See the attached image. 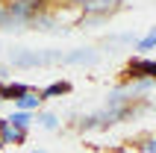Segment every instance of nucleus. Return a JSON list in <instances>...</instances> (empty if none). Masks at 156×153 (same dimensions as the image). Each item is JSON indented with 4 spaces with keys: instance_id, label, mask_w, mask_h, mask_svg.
<instances>
[{
    "instance_id": "obj_1",
    "label": "nucleus",
    "mask_w": 156,
    "mask_h": 153,
    "mask_svg": "<svg viewBox=\"0 0 156 153\" xmlns=\"http://www.w3.org/2000/svg\"><path fill=\"white\" fill-rule=\"evenodd\" d=\"M65 53L59 50H30V47H15L9 50V62L15 68H44V65H59Z\"/></svg>"
},
{
    "instance_id": "obj_2",
    "label": "nucleus",
    "mask_w": 156,
    "mask_h": 153,
    "mask_svg": "<svg viewBox=\"0 0 156 153\" xmlns=\"http://www.w3.org/2000/svg\"><path fill=\"white\" fill-rule=\"evenodd\" d=\"M124 3H127V0H77L74 6L83 12V18H100V21H106V18L115 15Z\"/></svg>"
},
{
    "instance_id": "obj_3",
    "label": "nucleus",
    "mask_w": 156,
    "mask_h": 153,
    "mask_svg": "<svg viewBox=\"0 0 156 153\" xmlns=\"http://www.w3.org/2000/svg\"><path fill=\"white\" fill-rule=\"evenodd\" d=\"M124 74L130 80H153L156 83V59H144V56H133L127 62Z\"/></svg>"
},
{
    "instance_id": "obj_4",
    "label": "nucleus",
    "mask_w": 156,
    "mask_h": 153,
    "mask_svg": "<svg viewBox=\"0 0 156 153\" xmlns=\"http://www.w3.org/2000/svg\"><path fill=\"white\" fill-rule=\"evenodd\" d=\"M97 62H100V53L94 47H77V50L65 53L62 65H97Z\"/></svg>"
},
{
    "instance_id": "obj_5",
    "label": "nucleus",
    "mask_w": 156,
    "mask_h": 153,
    "mask_svg": "<svg viewBox=\"0 0 156 153\" xmlns=\"http://www.w3.org/2000/svg\"><path fill=\"white\" fill-rule=\"evenodd\" d=\"M0 141H3V147L6 144H24L27 141V130H21V127H15V124H9L6 118L0 121Z\"/></svg>"
},
{
    "instance_id": "obj_6",
    "label": "nucleus",
    "mask_w": 156,
    "mask_h": 153,
    "mask_svg": "<svg viewBox=\"0 0 156 153\" xmlns=\"http://www.w3.org/2000/svg\"><path fill=\"white\" fill-rule=\"evenodd\" d=\"M74 91V85L68 83V80H53L50 85H44L41 91H38V97L41 100H47V97H65V94Z\"/></svg>"
},
{
    "instance_id": "obj_7",
    "label": "nucleus",
    "mask_w": 156,
    "mask_h": 153,
    "mask_svg": "<svg viewBox=\"0 0 156 153\" xmlns=\"http://www.w3.org/2000/svg\"><path fill=\"white\" fill-rule=\"evenodd\" d=\"M35 121H38V127L47 130V133H56V130L62 127V121H59V115H56V112H38V115H35Z\"/></svg>"
},
{
    "instance_id": "obj_8",
    "label": "nucleus",
    "mask_w": 156,
    "mask_h": 153,
    "mask_svg": "<svg viewBox=\"0 0 156 153\" xmlns=\"http://www.w3.org/2000/svg\"><path fill=\"white\" fill-rule=\"evenodd\" d=\"M38 106H41V97H38V94H33V91L24 94L21 100H15V112H35Z\"/></svg>"
},
{
    "instance_id": "obj_9",
    "label": "nucleus",
    "mask_w": 156,
    "mask_h": 153,
    "mask_svg": "<svg viewBox=\"0 0 156 153\" xmlns=\"http://www.w3.org/2000/svg\"><path fill=\"white\" fill-rule=\"evenodd\" d=\"M153 47H156V27H150V33L144 35V38H139V41H136V53H139V56H144V53L153 50Z\"/></svg>"
},
{
    "instance_id": "obj_10",
    "label": "nucleus",
    "mask_w": 156,
    "mask_h": 153,
    "mask_svg": "<svg viewBox=\"0 0 156 153\" xmlns=\"http://www.w3.org/2000/svg\"><path fill=\"white\" fill-rule=\"evenodd\" d=\"M6 121H9V124H15V127H21V130H30V124L35 121V115H33V112H12Z\"/></svg>"
},
{
    "instance_id": "obj_11",
    "label": "nucleus",
    "mask_w": 156,
    "mask_h": 153,
    "mask_svg": "<svg viewBox=\"0 0 156 153\" xmlns=\"http://www.w3.org/2000/svg\"><path fill=\"white\" fill-rule=\"evenodd\" d=\"M141 153H156V138H147V141L141 144Z\"/></svg>"
},
{
    "instance_id": "obj_12",
    "label": "nucleus",
    "mask_w": 156,
    "mask_h": 153,
    "mask_svg": "<svg viewBox=\"0 0 156 153\" xmlns=\"http://www.w3.org/2000/svg\"><path fill=\"white\" fill-rule=\"evenodd\" d=\"M6 74H9V71H6V65H0V80H6Z\"/></svg>"
},
{
    "instance_id": "obj_13",
    "label": "nucleus",
    "mask_w": 156,
    "mask_h": 153,
    "mask_svg": "<svg viewBox=\"0 0 156 153\" xmlns=\"http://www.w3.org/2000/svg\"><path fill=\"white\" fill-rule=\"evenodd\" d=\"M65 3H68V6H74V3H77V0H65Z\"/></svg>"
},
{
    "instance_id": "obj_14",
    "label": "nucleus",
    "mask_w": 156,
    "mask_h": 153,
    "mask_svg": "<svg viewBox=\"0 0 156 153\" xmlns=\"http://www.w3.org/2000/svg\"><path fill=\"white\" fill-rule=\"evenodd\" d=\"M30 153H47V150H30Z\"/></svg>"
},
{
    "instance_id": "obj_15",
    "label": "nucleus",
    "mask_w": 156,
    "mask_h": 153,
    "mask_svg": "<svg viewBox=\"0 0 156 153\" xmlns=\"http://www.w3.org/2000/svg\"><path fill=\"white\" fill-rule=\"evenodd\" d=\"M0 150H3V141H0Z\"/></svg>"
},
{
    "instance_id": "obj_16",
    "label": "nucleus",
    "mask_w": 156,
    "mask_h": 153,
    "mask_svg": "<svg viewBox=\"0 0 156 153\" xmlns=\"http://www.w3.org/2000/svg\"><path fill=\"white\" fill-rule=\"evenodd\" d=\"M0 121H3V118H0Z\"/></svg>"
}]
</instances>
